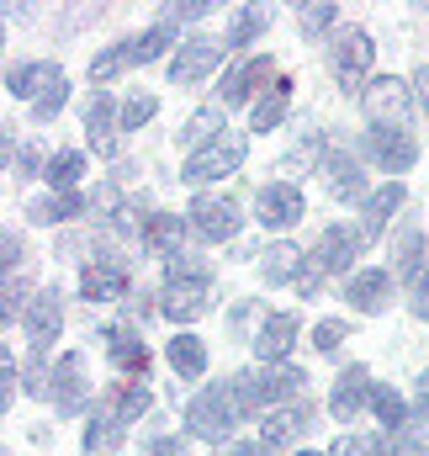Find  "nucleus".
<instances>
[{
    "label": "nucleus",
    "instance_id": "f257e3e1",
    "mask_svg": "<svg viewBox=\"0 0 429 456\" xmlns=\"http://www.w3.org/2000/svg\"><path fill=\"white\" fill-rule=\"evenodd\" d=\"M323 69H328V80L339 86V96L360 102V91L376 80V43H371V32L355 27V21L334 27V32L323 37Z\"/></svg>",
    "mask_w": 429,
    "mask_h": 456
},
{
    "label": "nucleus",
    "instance_id": "f03ea898",
    "mask_svg": "<svg viewBox=\"0 0 429 456\" xmlns=\"http://www.w3.org/2000/svg\"><path fill=\"white\" fill-rule=\"evenodd\" d=\"M186 436L191 441H207V446H233V430L244 425V409L233 403V387H228V377L223 382H207V387H197L191 398H186Z\"/></svg>",
    "mask_w": 429,
    "mask_h": 456
},
{
    "label": "nucleus",
    "instance_id": "7ed1b4c3",
    "mask_svg": "<svg viewBox=\"0 0 429 456\" xmlns=\"http://www.w3.org/2000/svg\"><path fill=\"white\" fill-rule=\"evenodd\" d=\"M313 175L323 181V191L339 202V208H360L371 191H376V181H371V165L355 154V143H328L319 154V165H313Z\"/></svg>",
    "mask_w": 429,
    "mask_h": 456
},
{
    "label": "nucleus",
    "instance_id": "20e7f679",
    "mask_svg": "<svg viewBox=\"0 0 429 456\" xmlns=\"http://www.w3.org/2000/svg\"><path fill=\"white\" fill-rule=\"evenodd\" d=\"M281 80V69H276V53H249V59H233L223 75H217V91L213 102L223 112H249L271 86Z\"/></svg>",
    "mask_w": 429,
    "mask_h": 456
},
{
    "label": "nucleus",
    "instance_id": "39448f33",
    "mask_svg": "<svg viewBox=\"0 0 429 456\" xmlns=\"http://www.w3.org/2000/svg\"><path fill=\"white\" fill-rule=\"evenodd\" d=\"M414 86L409 75H376L366 91H360V122L366 127H387V133H414Z\"/></svg>",
    "mask_w": 429,
    "mask_h": 456
},
{
    "label": "nucleus",
    "instance_id": "423d86ee",
    "mask_svg": "<svg viewBox=\"0 0 429 456\" xmlns=\"http://www.w3.org/2000/svg\"><path fill=\"white\" fill-rule=\"evenodd\" d=\"M244 159H249V133L228 127L217 143H207L202 154H191V159L181 165V186H191V191H217L228 175L244 170Z\"/></svg>",
    "mask_w": 429,
    "mask_h": 456
},
{
    "label": "nucleus",
    "instance_id": "0eeeda50",
    "mask_svg": "<svg viewBox=\"0 0 429 456\" xmlns=\"http://www.w3.org/2000/svg\"><path fill=\"white\" fill-rule=\"evenodd\" d=\"M186 228H191V244H233L244 228V208L233 191H197L186 202Z\"/></svg>",
    "mask_w": 429,
    "mask_h": 456
},
{
    "label": "nucleus",
    "instance_id": "6e6552de",
    "mask_svg": "<svg viewBox=\"0 0 429 456\" xmlns=\"http://www.w3.org/2000/svg\"><path fill=\"white\" fill-rule=\"evenodd\" d=\"M48 403L59 409V419H80V414H96V387H91V371H85V355L80 350H59L53 355V387H48Z\"/></svg>",
    "mask_w": 429,
    "mask_h": 456
},
{
    "label": "nucleus",
    "instance_id": "1a4fd4ad",
    "mask_svg": "<svg viewBox=\"0 0 429 456\" xmlns=\"http://www.w3.org/2000/svg\"><path fill=\"white\" fill-rule=\"evenodd\" d=\"M249 213H255V224L265 228V233H276V239H287L292 228L308 218V191L297 186V181H287V175H276V181H265L260 191H255V202H249Z\"/></svg>",
    "mask_w": 429,
    "mask_h": 456
},
{
    "label": "nucleus",
    "instance_id": "9d476101",
    "mask_svg": "<svg viewBox=\"0 0 429 456\" xmlns=\"http://www.w3.org/2000/svg\"><path fill=\"white\" fill-rule=\"evenodd\" d=\"M355 154L371 165V170H382L387 181H403L414 165H419V138L414 133H387V127H366V133H355Z\"/></svg>",
    "mask_w": 429,
    "mask_h": 456
},
{
    "label": "nucleus",
    "instance_id": "9b49d317",
    "mask_svg": "<svg viewBox=\"0 0 429 456\" xmlns=\"http://www.w3.org/2000/svg\"><path fill=\"white\" fill-rule=\"evenodd\" d=\"M223 64H233V59H228V43L217 32H186V43L165 64V75H170V86H202V80H213Z\"/></svg>",
    "mask_w": 429,
    "mask_h": 456
},
{
    "label": "nucleus",
    "instance_id": "f8f14e48",
    "mask_svg": "<svg viewBox=\"0 0 429 456\" xmlns=\"http://www.w3.org/2000/svg\"><path fill=\"white\" fill-rule=\"evenodd\" d=\"M366 255V239H360V228L344 224V218H334V224L319 228V239H313V249H308V260H313V271L323 276H355L360 260Z\"/></svg>",
    "mask_w": 429,
    "mask_h": 456
},
{
    "label": "nucleus",
    "instance_id": "ddd939ff",
    "mask_svg": "<svg viewBox=\"0 0 429 456\" xmlns=\"http://www.w3.org/2000/svg\"><path fill=\"white\" fill-rule=\"evenodd\" d=\"M96 340L107 350L111 371L117 377H127V382H149V366H154V350L143 340V330H133V324H122V319H107L101 330H96Z\"/></svg>",
    "mask_w": 429,
    "mask_h": 456
},
{
    "label": "nucleus",
    "instance_id": "4468645a",
    "mask_svg": "<svg viewBox=\"0 0 429 456\" xmlns=\"http://www.w3.org/2000/svg\"><path fill=\"white\" fill-rule=\"evenodd\" d=\"M387 271L398 276V287L409 292L419 276L429 271V228L419 224V218H398V228L387 233Z\"/></svg>",
    "mask_w": 429,
    "mask_h": 456
},
{
    "label": "nucleus",
    "instance_id": "2eb2a0df",
    "mask_svg": "<svg viewBox=\"0 0 429 456\" xmlns=\"http://www.w3.org/2000/svg\"><path fill=\"white\" fill-rule=\"evenodd\" d=\"M371 387H376V377H371V366L366 361H344L339 371H334V382H328V419H339V425H355L360 414H371Z\"/></svg>",
    "mask_w": 429,
    "mask_h": 456
},
{
    "label": "nucleus",
    "instance_id": "dca6fc26",
    "mask_svg": "<svg viewBox=\"0 0 429 456\" xmlns=\"http://www.w3.org/2000/svg\"><path fill=\"white\" fill-rule=\"evenodd\" d=\"M21 335L32 345V355H59V340H64V287H37V297L27 303Z\"/></svg>",
    "mask_w": 429,
    "mask_h": 456
},
{
    "label": "nucleus",
    "instance_id": "f3484780",
    "mask_svg": "<svg viewBox=\"0 0 429 456\" xmlns=\"http://www.w3.org/2000/svg\"><path fill=\"white\" fill-rule=\"evenodd\" d=\"M80 297L85 303H122L127 292H133V271H127V260H117L111 249H96L91 260H80Z\"/></svg>",
    "mask_w": 429,
    "mask_h": 456
},
{
    "label": "nucleus",
    "instance_id": "a211bd4d",
    "mask_svg": "<svg viewBox=\"0 0 429 456\" xmlns=\"http://www.w3.org/2000/svg\"><path fill=\"white\" fill-rule=\"evenodd\" d=\"M297 345H303V319H297L292 308L260 314V324H255V335H249V350H255L260 366H281V361H292Z\"/></svg>",
    "mask_w": 429,
    "mask_h": 456
},
{
    "label": "nucleus",
    "instance_id": "6ab92c4d",
    "mask_svg": "<svg viewBox=\"0 0 429 456\" xmlns=\"http://www.w3.org/2000/svg\"><path fill=\"white\" fill-rule=\"evenodd\" d=\"M398 276L387 271V265H360L355 276H344V287H339V297L360 314V319H376V314H387L393 303H398Z\"/></svg>",
    "mask_w": 429,
    "mask_h": 456
},
{
    "label": "nucleus",
    "instance_id": "aec40b11",
    "mask_svg": "<svg viewBox=\"0 0 429 456\" xmlns=\"http://www.w3.org/2000/svg\"><path fill=\"white\" fill-rule=\"evenodd\" d=\"M403 208H409V186L403 181H376V191L355 208L360 218H355V228H360V239H366V249L376 244V239H387L393 228H398V218H403Z\"/></svg>",
    "mask_w": 429,
    "mask_h": 456
},
{
    "label": "nucleus",
    "instance_id": "412c9836",
    "mask_svg": "<svg viewBox=\"0 0 429 456\" xmlns=\"http://www.w3.org/2000/svg\"><path fill=\"white\" fill-rule=\"evenodd\" d=\"M308 430H319V409L308 398H292V403H276L265 419H260V441H271L276 452H303Z\"/></svg>",
    "mask_w": 429,
    "mask_h": 456
},
{
    "label": "nucleus",
    "instance_id": "4be33fe9",
    "mask_svg": "<svg viewBox=\"0 0 429 456\" xmlns=\"http://www.w3.org/2000/svg\"><path fill=\"white\" fill-rule=\"evenodd\" d=\"M202 314H213V281H159V319L191 330Z\"/></svg>",
    "mask_w": 429,
    "mask_h": 456
},
{
    "label": "nucleus",
    "instance_id": "5701e85b",
    "mask_svg": "<svg viewBox=\"0 0 429 456\" xmlns=\"http://www.w3.org/2000/svg\"><path fill=\"white\" fill-rule=\"evenodd\" d=\"M85 213H101L96 191H43V197L27 202V224H37V228H64L75 218H85Z\"/></svg>",
    "mask_w": 429,
    "mask_h": 456
},
{
    "label": "nucleus",
    "instance_id": "b1692460",
    "mask_svg": "<svg viewBox=\"0 0 429 456\" xmlns=\"http://www.w3.org/2000/svg\"><path fill=\"white\" fill-rule=\"evenodd\" d=\"M308 249L297 244V239H271L265 249H260V281L265 287H297L303 276H308Z\"/></svg>",
    "mask_w": 429,
    "mask_h": 456
},
{
    "label": "nucleus",
    "instance_id": "393cba45",
    "mask_svg": "<svg viewBox=\"0 0 429 456\" xmlns=\"http://www.w3.org/2000/svg\"><path fill=\"white\" fill-rule=\"evenodd\" d=\"M186 239H191L186 213H149V218H138V244H143V255H154L159 265H165L170 255H181Z\"/></svg>",
    "mask_w": 429,
    "mask_h": 456
},
{
    "label": "nucleus",
    "instance_id": "a878e982",
    "mask_svg": "<svg viewBox=\"0 0 429 456\" xmlns=\"http://www.w3.org/2000/svg\"><path fill=\"white\" fill-rule=\"evenodd\" d=\"M271 21H276L271 5H233V11H228V27H223L228 59H249V48L271 32Z\"/></svg>",
    "mask_w": 429,
    "mask_h": 456
},
{
    "label": "nucleus",
    "instance_id": "bb28decb",
    "mask_svg": "<svg viewBox=\"0 0 429 456\" xmlns=\"http://www.w3.org/2000/svg\"><path fill=\"white\" fill-rule=\"evenodd\" d=\"M101 409H107L117 425L133 430V425H143V414L154 409V387H149V382H127V377H117L107 393H101Z\"/></svg>",
    "mask_w": 429,
    "mask_h": 456
},
{
    "label": "nucleus",
    "instance_id": "cd10ccee",
    "mask_svg": "<svg viewBox=\"0 0 429 456\" xmlns=\"http://www.w3.org/2000/svg\"><path fill=\"white\" fill-rule=\"evenodd\" d=\"M59 75H64V69H59L53 59H16V64H5V96H16V102L32 107Z\"/></svg>",
    "mask_w": 429,
    "mask_h": 456
},
{
    "label": "nucleus",
    "instance_id": "c85d7f7f",
    "mask_svg": "<svg viewBox=\"0 0 429 456\" xmlns=\"http://www.w3.org/2000/svg\"><path fill=\"white\" fill-rule=\"evenodd\" d=\"M165 366L181 377V382H202L207 377V340L197 330H175L165 340Z\"/></svg>",
    "mask_w": 429,
    "mask_h": 456
},
{
    "label": "nucleus",
    "instance_id": "c756f323",
    "mask_svg": "<svg viewBox=\"0 0 429 456\" xmlns=\"http://www.w3.org/2000/svg\"><path fill=\"white\" fill-rule=\"evenodd\" d=\"M228 127H233V122H228V112H223L217 102H207V107H197V112H191L186 122H181V133H175V143H181V154L191 159V154H202L207 143H217V138H223Z\"/></svg>",
    "mask_w": 429,
    "mask_h": 456
},
{
    "label": "nucleus",
    "instance_id": "7c9ffc66",
    "mask_svg": "<svg viewBox=\"0 0 429 456\" xmlns=\"http://www.w3.org/2000/svg\"><path fill=\"white\" fill-rule=\"evenodd\" d=\"M292 96H297V86L281 75L255 107H249V133H260V138H271V133H281L287 127V117H292Z\"/></svg>",
    "mask_w": 429,
    "mask_h": 456
},
{
    "label": "nucleus",
    "instance_id": "2f4dec72",
    "mask_svg": "<svg viewBox=\"0 0 429 456\" xmlns=\"http://www.w3.org/2000/svg\"><path fill=\"white\" fill-rule=\"evenodd\" d=\"M371 419H376V430H414V398L409 393H398L393 382H376L371 387Z\"/></svg>",
    "mask_w": 429,
    "mask_h": 456
},
{
    "label": "nucleus",
    "instance_id": "473e14b6",
    "mask_svg": "<svg viewBox=\"0 0 429 456\" xmlns=\"http://www.w3.org/2000/svg\"><path fill=\"white\" fill-rule=\"evenodd\" d=\"M186 43V32H175V27H165V21H149L143 32H133V59L138 64H170L175 59V48Z\"/></svg>",
    "mask_w": 429,
    "mask_h": 456
},
{
    "label": "nucleus",
    "instance_id": "72a5a7b5",
    "mask_svg": "<svg viewBox=\"0 0 429 456\" xmlns=\"http://www.w3.org/2000/svg\"><path fill=\"white\" fill-rule=\"evenodd\" d=\"M127 441V425H117L107 409L96 403V414H85V430H80V452L85 456H117V446Z\"/></svg>",
    "mask_w": 429,
    "mask_h": 456
},
{
    "label": "nucleus",
    "instance_id": "f704fd0d",
    "mask_svg": "<svg viewBox=\"0 0 429 456\" xmlns=\"http://www.w3.org/2000/svg\"><path fill=\"white\" fill-rule=\"evenodd\" d=\"M117 117H122V102L111 91H91V102H85V138H91V149L107 154V138L117 133Z\"/></svg>",
    "mask_w": 429,
    "mask_h": 456
},
{
    "label": "nucleus",
    "instance_id": "c9c22d12",
    "mask_svg": "<svg viewBox=\"0 0 429 456\" xmlns=\"http://www.w3.org/2000/svg\"><path fill=\"white\" fill-rule=\"evenodd\" d=\"M85 170H91V154H85V149H53L43 181H48V191H85V186H80Z\"/></svg>",
    "mask_w": 429,
    "mask_h": 456
},
{
    "label": "nucleus",
    "instance_id": "e433bc0d",
    "mask_svg": "<svg viewBox=\"0 0 429 456\" xmlns=\"http://www.w3.org/2000/svg\"><path fill=\"white\" fill-rule=\"evenodd\" d=\"M127 69H138V59H133V37H117V43H107V48L91 59V80H96V91H107L111 80H122Z\"/></svg>",
    "mask_w": 429,
    "mask_h": 456
},
{
    "label": "nucleus",
    "instance_id": "4c0bfd02",
    "mask_svg": "<svg viewBox=\"0 0 429 456\" xmlns=\"http://www.w3.org/2000/svg\"><path fill=\"white\" fill-rule=\"evenodd\" d=\"M154 117H159V96H154V91H133V96H122L117 133H122V138H133V133H143Z\"/></svg>",
    "mask_w": 429,
    "mask_h": 456
},
{
    "label": "nucleus",
    "instance_id": "58836bf2",
    "mask_svg": "<svg viewBox=\"0 0 429 456\" xmlns=\"http://www.w3.org/2000/svg\"><path fill=\"white\" fill-rule=\"evenodd\" d=\"M334 27H344V16H339V5L334 0H308V5H297V32L303 37H328Z\"/></svg>",
    "mask_w": 429,
    "mask_h": 456
},
{
    "label": "nucleus",
    "instance_id": "ea45409f",
    "mask_svg": "<svg viewBox=\"0 0 429 456\" xmlns=\"http://www.w3.org/2000/svg\"><path fill=\"white\" fill-rule=\"evenodd\" d=\"M32 297H37V292L27 287V276H5V281H0V324H5V330H11V324H21Z\"/></svg>",
    "mask_w": 429,
    "mask_h": 456
},
{
    "label": "nucleus",
    "instance_id": "a19ab883",
    "mask_svg": "<svg viewBox=\"0 0 429 456\" xmlns=\"http://www.w3.org/2000/svg\"><path fill=\"white\" fill-rule=\"evenodd\" d=\"M213 11H217V0H170V5H159V16H154V21H165V27L186 32V27H197V21H207Z\"/></svg>",
    "mask_w": 429,
    "mask_h": 456
},
{
    "label": "nucleus",
    "instance_id": "79ce46f5",
    "mask_svg": "<svg viewBox=\"0 0 429 456\" xmlns=\"http://www.w3.org/2000/svg\"><path fill=\"white\" fill-rule=\"evenodd\" d=\"M48 149L37 143V138H21V149H16V159L5 165V175H16V181H37V175H48Z\"/></svg>",
    "mask_w": 429,
    "mask_h": 456
},
{
    "label": "nucleus",
    "instance_id": "37998d69",
    "mask_svg": "<svg viewBox=\"0 0 429 456\" xmlns=\"http://www.w3.org/2000/svg\"><path fill=\"white\" fill-rule=\"evenodd\" d=\"M344 340H350V319H339V314L313 319V335H308L313 355H339V350H344Z\"/></svg>",
    "mask_w": 429,
    "mask_h": 456
},
{
    "label": "nucleus",
    "instance_id": "c03bdc74",
    "mask_svg": "<svg viewBox=\"0 0 429 456\" xmlns=\"http://www.w3.org/2000/svg\"><path fill=\"white\" fill-rule=\"evenodd\" d=\"M165 281H213V265L202 249H181L165 260Z\"/></svg>",
    "mask_w": 429,
    "mask_h": 456
},
{
    "label": "nucleus",
    "instance_id": "a18cd8bd",
    "mask_svg": "<svg viewBox=\"0 0 429 456\" xmlns=\"http://www.w3.org/2000/svg\"><path fill=\"white\" fill-rule=\"evenodd\" d=\"M191 446H197L191 436H175V430H154V436H143V441H138V456H197Z\"/></svg>",
    "mask_w": 429,
    "mask_h": 456
},
{
    "label": "nucleus",
    "instance_id": "49530a36",
    "mask_svg": "<svg viewBox=\"0 0 429 456\" xmlns=\"http://www.w3.org/2000/svg\"><path fill=\"white\" fill-rule=\"evenodd\" d=\"M64 107H69V75H59V80H53V86H48V91H43L27 112H32V122H53Z\"/></svg>",
    "mask_w": 429,
    "mask_h": 456
},
{
    "label": "nucleus",
    "instance_id": "de8ad7c7",
    "mask_svg": "<svg viewBox=\"0 0 429 456\" xmlns=\"http://www.w3.org/2000/svg\"><path fill=\"white\" fill-rule=\"evenodd\" d=\"M21 265H27V233L0 228V276H21Z\"/></svg>",
    "mask_w": 429,
    "mask_h": 456
},
{
    "label": "nucleus",
    "instance_id": "09e8293b",
    "mask_svg": "<svg viewBox=\"0 0 429 456\" xmlns=\"http://www.w3.org/2000/svg\"><path fill=\"white\" fill-rule=\"evenodd\" d=\"M16 393H27V387H21V366H16V355L5 350V355H0V414L16 409Z\"/></svg>",
    "mask_w": 429,
    "mask_h": 456
},
{
    "label": "nucleus",
    "instance_id": "8fccbe9b",
    "mask_svg": "<svg viewBox=\"0 0 429 456\" xmlns=\"http://www.w3.org/2000/svg\"><path fill=\"white\" fill-rule=\"evenodd\" d=\"M387 456H429V436L425 430H393L387 436Z\"/></svg>",
    "mask_w": 429,
    "mask_h": 456
},
{
    "label": "nucleus",
    "instance_id": "3c124183",
    "mask_svg": "<svg viewBox=\"0 0 429 456\" xmlns=\"http://www.w3.org/2000/svg\"><path fill=\"white\" fill-rule=\"evenodd\" d=\"M409 314H414L419 324H429V271L414 281V287H409Z\"/></svg>",
    "mask_w": 429,
    "mask_h": 456
},
{
    "label": "nucleus",
    "instance_id": "603ef678",
    "mask_svg": "<svg viewBox=\"0 0 429 456\" xmlns=\"http://www.w3.org/2000/svg\"><path fill=\"white\" fill-rule=\"evenodd\" d=\"M223 456H281V452H276L271 441L255 436V441H233V446H223Z\"/></svg>",
    "mask_w": 429,
    "mask_h": 456
},
{
    "label": "nucleus",
    "instance_id": "864d4df0",
    "mask_svg": "<svg viewBox=\"0 0 429 456\" xmlns=\"http://www.w3.org/2000/svg\"><path fill=\"white\" fill-rule=\"evenodd\" d=\"M409 86H414V107H419V117H429V64H419V69L409 75Z\"/></svg>",
    "mask_w": 429,
    "mask_h": 456
},
{
    "label": "nucleus",
    "instance_id": "5fc2aeb1",
    "mask_svg": "<svg viewBox=\"0 0 429 456\" xmlns=\"http://www.w3.org/2000/svg\"><path fill=\"white\" fill-rule=\"evenodd\" d=\"M323 452L328 456H366V446H360V436H334Z\"/></svg>",
    "mask_w": 429,
    "mask_h": 456
},
{
    "label": "nucleus",
    "instance_id": "6e6d98bb",
    "mask_svg": "<svg viewBox=\"0 0 429 456\" xmlns=\"http://www.w3.org/2000/svg\"><path fill=\"white\" fill-rule=\"evenodd\" d=\"M323 281H328V276H323V271H313V265H308V276L297 281V297H303V303H313V297H319V292H323Z\"/></svg>",
    "mask_w": 429,
    "mask_h": 456
},
{
    "label": "nucleus",
    "instance_id": "4d7b16f0",
    "mask_svg": "<svg viewBox=\"0 0 429 456\" xmlns=\"http://www.w3.org/2000/svg\"><path fill=\"white\" fill-rule=\"evenodd\" d=\"M249 314H255V297H239V303H233V314H228V330L239 335V330L249 324Z\"/></svg>",
    "mask_w": 429,
    "mask_h": 456
},
{
    "label": "nucleus",
    "instance_id": "13d9d810",
    "mask_svg": "<svg viewBox=\"0 0 429 456\" xmlns=\"http://www.w3.org/2000/svg\"><path fill=\"white\" fill-rule=\"evenodd\" d=\"M414 393H425L429 398V361H425V371H419V382H414Z\"/></svg>",
    "mask_w": 429,
    "mask_h": 456
},
{
    "label": "nucleus",
    "instance_id": "bf43d9fd",
    "mask_svg": "<svg viewBox=\"0 0 429 456\" xmlns=\"http://www.w3.org/2000/svg\"><path fill=\"white\" fill-rule=\"evenodd\" d=\"M292 456H328V452H313V446H303V452H292Z\"/></svg>",
    "mask_w": 429,
    "mask_h": 456
}]
</instances>
